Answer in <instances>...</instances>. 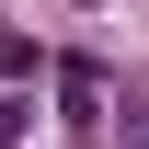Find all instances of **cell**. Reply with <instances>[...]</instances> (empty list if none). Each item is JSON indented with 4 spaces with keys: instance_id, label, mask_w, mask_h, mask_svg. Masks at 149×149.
<instances>
[{
    "instance_id": "2",
    "label": "cell",
    "mask_w": 149,
    "mask_h": 149,
    "mask_svg": "<svg viewBox=\"0 0 149 149\" xmlns=\"http://www.w3.org/2000/svg\"><path fill=\"white\" fill-rule=\"evenodd\" d=\"M46 57H35V35H0V80H35Z\"/></svg>"
},
{
    "instance_id": "1",
    "label": "cell",
    "mask_w": 149,
    "mask_h": 149,
    "mask_svg": "<svg viewBox=\"0 0 149 149\" xmlns=\"http://www.w3.org/2000/svg\"><path fill=\"white\" fill-rule=\"evenodd\" d=\"M57 92H69V126H103V69H92V57H69Z\"/></svg>"
}]
</instances>
